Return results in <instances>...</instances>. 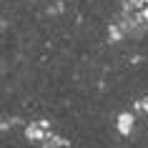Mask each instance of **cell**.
Returning <instances> with one entry per match:
<instances>
[{
	"label": "cell",
	"mask_w": 148,
	"mask_h": 148,
	"mask_svg": "<svg viewBox=\"0 0 148 148\" xmlns=\"http://www.w3.org/2000/svg\"><path fill=\"white\" fill-rule=\"evenodd\" d=\"M25 136L33 140V143H43V140L50 136V128H48V121H35L25 128Z\"/></svg>",
	"instance_id": "1"
},
{
	"label": "cell",
	"mask_w": 148,
	"mask_h": 148,
	"mask_svg": "<svg viewBox=\"0 0 148 148\" xmlns=\"http://www.w3.org/2000/svg\"><path fill=\"white\" fill-rule=\"evenodd\" d=\"M133 125H136L133 113H123V116H118V131L123 133V136H131V133H133Z\"/></svg>",
	"instance_id": "2"
}]
</instances>
